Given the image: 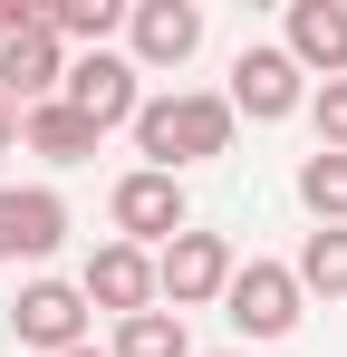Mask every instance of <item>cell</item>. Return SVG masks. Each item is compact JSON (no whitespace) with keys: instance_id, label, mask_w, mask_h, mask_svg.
<instances>
[{"instance_id":"6da1fadb","label":"cell","mask_w":347,"mask_h":357,"mask_svg":"<svg viewBox=\"0 0 347 357\" xmlns=\"http://www.w3.org/2000/svg\"><path fill=\"white\" fill-rule=\"evenodd\" d=\"M231 97H203V87H174V97H145L135 107V155H145V174H174L183 183V165H213V155H231Z\"/></svg>"},{"instance_id":"7a4b0ae2","label":"cell","mask_w":347,"mask_h":357,"mask_svg":"<svg viewBox=\"0 0 347 357\" xmlns=\"http://www.w3.org/2000/svg\"><path fill=\"white\" fill-rule=\"evenodd\" d=\"M231 271H241V261H231V241H222V232H174L164 251H155V299L183 319V309L222 299V290H231Z\"/></svg>"},{"instance_id":"3957f363","label":"cell","mask_w":347,"mask_h":357,"mask_svg":"<svg viewBox=\"0 0 347 357\" xmlns=\"http://www.w3.org/2000/svg\"><path fill=\"white\" fill-rule=\"evenodd\" d=\"M299 309H309V290L289 280L280 261H241V271H231V290H222V319L241 328V338H289V328H299Z\"/></svg>"},{"instance_id":"277c9868","label":"cell","mask_w":347,"mask_h":357,"mask_svg":"<svg viewBox=\"0 0 347 357\" xmlns=\"http://www.w3.org/2000/svg\"><path fill=\"white\" fill-rule=\"evenodd\" d=\"M145 68L135 59H116V49H87V59H68V87H58V107H77V116L97 126H135V107H145V87H135Z\"/></svg>"},{"instance_id":"5b68a950","label":"cell","mask_w":347,"mask_h":357,"mask_svg":"<svg viewBox=\"0 0 347 357\" xmlns=\"http://www.w3.org/2000/svg\"><path fill=\"white\" fill-rule=\"evenodd\" d=\"M107 222H116V241H135V251H145V241L164 251L174 232H193V213H183V183H174V174H145V165H135V174H116Z\"/></svg>"},{"instance_id":"8992f818","label":"cell","mask_w":347,"mask_h":357,"mask_svg":"<svg viewBox=\"0 0 347 357\" xmlns=\"http://www.w3.org/2000/svg\"><path fill=\"white\" fill-rule=\"evenodd\" d=\"M309 107V68L289 59V49H241L231 59V116H251V126H280Z\"/></svg>"},{"instance_id":"52a82bcc","label":"cell","mask_w":347,"mask_h":357,"mask_svg":"<svg viewBox=\"0 0 347 357\" xmlns=\"http://www.w3.org/2000/svg\"><path fill=\"white\" fill-rule=\"evenodd\" d=\"M10 338L39 348V357L87 348V290H77V280H29V290L10 299Z\"/></svg>"},{"instance_id":"ba28073f","label":"cell","mask_w":347,"mask_h":357,"mask_svg":"<svg viewBox=\"0 0 347 357\" xmlns=\"http://www.w3.org/2000/svg\"><path fill=\"white\" fill-rule=\"evenodd\" d=\"M68 241V203L49 183H0V261H49Z\"/></svg>"},{"instance_id":"9c48e42d","label":"cell","mask_w":347,"mask_h":357,"mask_svg":"<svg viewBox=\"0 0 347 357\" xmlns=\"http://www.w3.org/2000/svg\"><path fill=\"white\" fill-rule=\"evenodd\" d=\"M77 290H87V309H116V319L155 309V251H135V241H107V251H87Z\"/></svg>"},{"instance_id":"30bf717a","label":"cell","mask_w":347,"mask_h":357,"mask_svg":"<svg viewBox=\"0 0 347 357\" xmlns=\"http://www.w3.org/2000/svg\"><path fill=\"white\" fill-rule=\"evenodd\" d=\"M125 39H135V68H183L203 49V10L193 0H135L125 10Z\"/></svg>"},{"instance_id":"8fae6325","label":"cell","mask_w":347,"mask_h":357,"mask_svg":"<svg viewBox=\"0 0 347 357\" xmlns=\"http://www.w3.org/2000/svg\"><path fill=\"white\" fill-rule=\"evenodd\" d=\"M58 87H68V59H58V39H49V20L39 29H20L10 49H0V97L29 116V107H49Z\"/></svg>"},{"instance_id":"7c38bea8","label":"cell","mask_w":347,"mask_h":357,"mask_svg":"<svg viewBox=\"0 0 347 357\" xmlns=\"http://www.w3.org/2000/svg\"><path fill=\"white\" fill-rule=\"evenodd\" d=\"M280 49L309 68L318 87L347 77V0H289V39H280Z\"/></svg>"},{"instance_id":"4fadbf2b","label":"cell","mask_w":347,"mask_h":357,"mask_svg":"<svg viewBox=\"0 0 347 357\" xmlns=\"http://www.w3.org/2000/svg\"><path fill=\"white\" fill-rule=\"evenodd\" d=\"M20 145H29V155H49V165H87V155H97V126L77 116V107H29V116H20Z\"/></svg>"},{"instance_id":"5bb4252c","label":"cell","mask_w":347,"mask_h":357,"mask_svg":"<svg viewBox=\"0 0 347 357\" xmlns=\"http://www.w3.org/2000/svg\"><path fill=\"white\" fill-rule=\"evenodd\" d=\"M107 357H193V338H183V319H174L164 299H155V309L116 319V348H107Z\"/></svg>"},{"instance_id":"9a60e30c","label":"cell","mask_w":347,"mask_h":357,"mask_svg":"<svg viewBox=\"0 0 347 357\" xmlns=\"http://www.w3.org/2000/svg\"><path fill=\"white\" fill-rule=\"evenodd\" d=\"M39 20H49V39H77V49H107V29H125V0H49Z\"/></svg>"},{"instance_id":"2e32d148","label":"cell","mask_w":347,"mask_h":357,"mask_svg":"<svg viewBox=\"0 0 347 357\" xmlns=\"http://www.w3.org/2000/svg\"><path fill=\"white\" fill-rule=\"evenodd\" d=\"M299 203L318 213V232H347V155H309L299 165Z\"/></svg>"},{"instance_id":"e0dca14e","label":"cell","mask_w":347,"mask_h":357,"mask_svg":"<svg viewBox=\"0 0 347 357\" xmlns=\"http://www.w3.org/2000/svg\"><path fill=\"white\" fill-rule=\"evenodd\" d=\"M289 280L318 290V299H347V232H309L299 261H289Z\"/></svg>"},{"instance_id":"ac0fdd59","label":"cell","mask_w":347,"mask_h":357,"mask_svg":"<svg viewBox=\"0 0 347 357\" xmlns=\"http://www.w3.org/2000/svg\"><path fill=\"white\" fill-rule=\"evenodd\" d=\"M309 126H318V155H347V77L309 87Z\"/></svg>"},{"instance_id":"d6986e66","label":"cell","mask_w":347,"mask_h":357,"mask_svg":"<svg viewBox=\"0 0 347 357\" xmlns=\"http://www.w3.org/2000/svg\"><path fill=\"white\" fill-rule=\"evenodd\" d=\"M20 29H39V0H0V49H10Z\"/></svg>"},{"instance_id":"ffe728a7","label":"cell","mask_w":347,"mask_h":357,"mask_svg":"<svg viewBox=\"0 0 347 357\" xmlns=\"http://www.w3.org/2000/svg\"><path fill=\"white\" fill-rule=\"evenodd\" d=\"M10 135H20V107H10V97H0V145H10Z\"/></svg>"},{"instance_id":"44dd1931","label":"cell","mask_w":347,"mask_h":357,"mask_svg":"<svg viewBox=\"0 0 347 357\" xmlns=\"http://www.w3.org/2000/svg\"><path fill=\"white\" fill-rule=\"evenodd\" d=\"M68 357H107V348H68Z\"/></svg>"},{"instance_id":"7402d4cb","label":"cell","mask_w":347,"mask_h":357,"mask_svg":"<svg viewBox=\"0 0 347 357\" xmlns=\"http://www.w3.org/2000/svg\"><path fill=\"white\" fill-rule=\"evenodd\" d=\"M213 357H231V348H213Z\"/></svg>"}]
</instances>
